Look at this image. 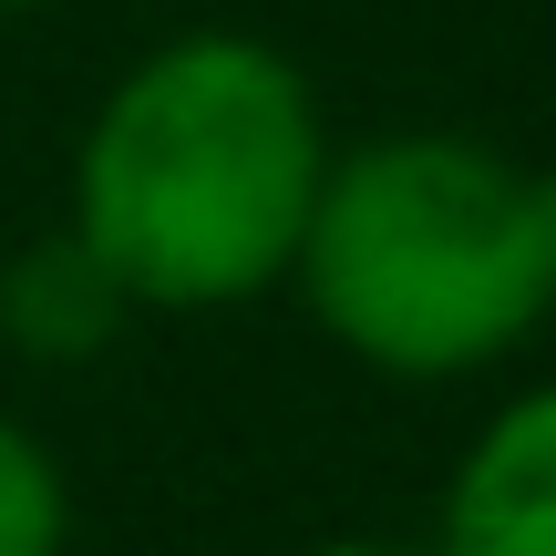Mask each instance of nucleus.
I'll return each instance as SVG.
<instances>
[{"label":"nucleus","mask_w":556,"mask_h":556,"mask_svg":"<svg viewBox=\"0 0 556 556\" xmlns=\"http://www.w3.org/2000/svg\"><path fill=\"white\" fill-rule=\"evenodd\" d=\"M330 124L289 52L186 31L103 93L73 165V238L135 309H238L299 268Z\"/></svg>","instance_id":"nucleus-1"},{"label":"nucleus","mask_w":556,"mask_h":556,"mask_svg":"<svg viewBox=\"0 0 556 556\" xmlns=\"http://www.w3.org/2000/svg\"><path fill=\"white\" fill-rule=\"evenodd\" d=\"M299 299L351 361L454 381L556 309V165L475 135H381L330 155L299 238Z\"/></svg>","instance_id":"nucleus-2"},{"label":"nucleus","mask_w":556,"mask_h":556,"mask_svg":"<svg viewBox=\"0 0 556 556\" xmlns=\"http://www.w3.org/2000/svg\"><path fill=\"white\" fill-rule=\"evenodd\" d=\"M433 556H556V381L516 392L464 443Z\"/></svg>","instance_id":"nucleus-3"},{"label":"nucleus","mask_w":556,"mask_h":556,"mask_svg":"<svg viewBox=\"0 0 556 556\" xmlns=\"http://www.w3.org/2000/svg\"><path fill=\"white\" fill-rule=\"evenodd\" d=\"M124 278L93 258V248L62 227V238H31L11 268H0V340L21 361H93L103 340L124 330Z\"/></svg>","instance_id":"nucleus-4"},{"label":"nucleus","mask_w":556,"mask_h":556,"mask_svg":"<svg viewBox=\"0 0 556 556\" xmlns=\"http://www.w3.org/2000/svg\"><path fill=\"white\" fill-rule=\"evenodd\" d=\"M62 536H73L62 464L21 422H0V556H62Z\"/></svg>","instance_id":"nucleus-5"},{"label":"nucleus","mask_w":556,"mask_h":556,"mask_svg":"<svg viewBox=\"0 0 556 556\" xmlns=\"http://www.w3.org/2000/svg\"><path fill=\"white\" fill-rule=\"evenodd\" d=\"M299 556H413V546H392V536H330V546H299Z\"/></svg>","instance_id":"nucleus-6"},{"label":"nucleus","mask_w":556,"mask_h":556,"mask_svg":"<svg viewBox=\"0 0 556 556\" xmlns=\"http://www.w3.org/2000/svg\"><path fill=\"white\" fill-rule=\"evenodd\" d=\"M0 11H41V0H0Z\"/></svg>","instance_id":"nucleus-7"}]
</instances>
